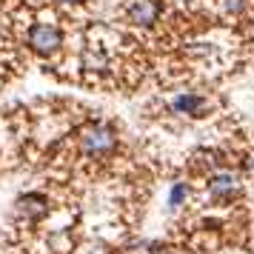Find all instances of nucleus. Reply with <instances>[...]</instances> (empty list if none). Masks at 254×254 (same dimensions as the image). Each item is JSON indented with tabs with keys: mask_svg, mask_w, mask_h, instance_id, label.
<instances>
[{
	"mask_svg": "<svg viewBox=\"0 0 254 254\" xmlns=\"http://www.w3.org/2000/svg\"><path fill=\"white\" fill-rule=\"evenodd\" d=\"M160 14H163L160 0H134L128 6L126 17H128V23L140 26V29H154L160 23Z\"/></svg>",
	"mask_w": 254,
	"mask_h": 254,
	"instance_id": "nucleus-4",
	"label": "nucleus"
},
{
	"mask_svg": "<svg viewBox=\"0 0 254 254\" xmlns=\"http://www.w3.org/2000/svg\"><path fill=\"white\" fill-rule=\"evenodd\" d=\"M80 254H109L106 252V246H100V243H94V246H86Z\"/></svg>",
	"mask_w": 254,
	"mask_h": 254,
	"instance_id": "nucleus-9",
	"label": "nucleus"
},
{
	"mask_svg": "<svg viewBox=\"0 0 254 254\" xmlns=\"http://www.w3.org/2000/svg\"><path fill=\"white\" fill-rule=\"evenodd\" d=\"M117 143H120V134L112 123H103V120H94L89 126H83L80 131V151L92 160H106L117 151Z\"/></svg>",
	"mask_w": 254,
	"mask_h": 254,
	"instance_id": "nucleus-1",
	"label": "nucleus"
},
{
	"mask_svg": "<svg viewBox=\"0 0 254 254\" xmlns=\"http://www.w3.org/2000/svg\"><path fill=\"white\" fill-rule=\"evenodd\" d=\"M63 43H66V35L58 23L40 20V23H32L29 32H26V46L32 49L37 58H55L63 49Z\"/></svg>",
	"mask_w": 254,
	"mask_h": 254,
	"instance_id": "nucleus-2",
	"label": "nucleus"
},
{
	"mask_svg": "<svg viewBox=\"0 0 254 254\" xmlns=\"http://www.w3.org/2000/svg\"><path fill=\"white\" fill-rule=\"evenodd\" d=\"M55 3H63V6H80L86 0H55Z\"/></svg>",
	"mask_w": 254,
	"mask_h": 254,
	"instance_id": "nucleus-10",
	"label": "nucleus"
},
{
	"mask_svg": "<svg viewBox=\"0 0 254 254\" xmlns=\"http://www.w3.org/2000/svg\"><path fill=\"white\" fill-rule=\"evenodd\" d=\"M169 106L180 117H203V112L208 109V100L200 92H180L177 97H172Z\"/></svg>",
	"mask_w": 254,
	"mask_h": 254,
	"instance_id": "nucleus-6",
	"label": "nucleus"
},
{
	"mask_svg": "<svg viewBox=\"0 0 254 254\" xmlns=\"http://www.w3.org/2000/svg\"><path fill=\"white\" fill-rule=\"evenodd\" d=\"M246 3H249V0H220V6H223L226 12H231V14L243 12V9H246Z\"/></svg>",
	"mask_w": 254,
	"mask_h": 254,
	"instance_id": "nucleus-8",
	"label": "nucleus"
},
{
	"mask_svg": "<svg viewBox=\"0 0 254 254\" xmlns=\"http://www.w3.org/2000/svg\"><path fill=\"white\" fill-rule=\"evenodd\" d=\"M186 197H189V186H186V183H174L172 191H169V206L180 208L186 203Z\"/></svg>",
	"mask_w": 254,
	"mask_h": 254,
	"instance_id": "nucleus-7",
	"label": "nucleus"
},
{
	"mask_svg": "<svg viewBox=\"0 0 254 254\" xmlns=\"http://www.w3.org/2000/svg\"><path fill=\"white\" fill-rule=\"evenodd\" d=\"M14 211L23 220H29V223H37L40 217L49 214V197L40 194V191H26V194H20L14 200Z\"/></svg>",
	"mask_w": 254,
	"mask_h": 254,
	"instance_id": "nucleus-5",
	"label": "nucleus"
},
{
	"mask_svg": "<svg viewBox=\"0 0 254 254\" xmlns=\"http://www.w3.org/2000/svg\"><path fill=\"white\" fill-rule=\"evenodd\" d=\"M208 197L211 200H217V203H229V200H234V197L240 194V177L234 172H229V169H220V172L208 174Z\"/></svg>",
	"mask_w": 254,
	"mask_h": 254,
	"instance_id": "nucleus-3",
	"label": "nucleus"
}]
</instances>
